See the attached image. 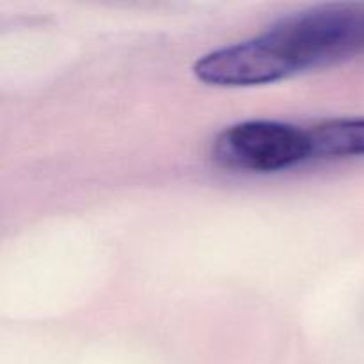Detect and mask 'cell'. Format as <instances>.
<instances>
[{
  "instance_id": "1",
  "label": "cell",
  "mask_w": 364,
  "mask_h": 364,
  "mask_svg": "<svg viewBox=\"0 0 364 364\" xmlns=\"http://www.w3.org/2000/svg\"><path fill=\"white\" fill-rule=\"evenodd\" d=\"M364 53V2H334L288 14L259 36L199 57L196 78L215 87H252Z\"/></svg>"
},
{
  "instance_id": "2",
  "label": "cell",
  "mask_w": 364,
  "mask_h": 364,
  "mask_svg": "<svg viewBox=\"0 0 364 364\" xmlns=\"http://www.w3.org/2000/svg\"><path fill=\"white\" fill-rule=\"evenodd\" d=\"M213 159L245 173H276L309 162L306 128L281 121H244L228 127L213 142Z\"/></svg>"
},
{
  "instance_id": "3",
  "label": "cell",
  "mask_w": 364,
  "mask_h": 364,
  "mask_svg": "<svg viewBox=\"0 0 364 364\" xmlns=\"http://www.w3.org/2000/svg\"><path fill=\"white\" fill-rule=\"evenodd\" d=\"M309 160L364 156V117H336L306 128Z\"/></svg>"
}]
</instances>
